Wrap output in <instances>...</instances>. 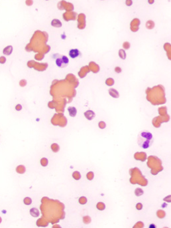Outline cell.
<instances>
[{"instance_id": "6da1fadb", "label": "cell", "mask_w": 171, "mask_h": 228, "mask_svg": "<svg viewBox=\"0 0 171 228\" xmlns=\"http://www.w3.org/2000/svg\"><path fill=\"white\" fill-rule=\"evenodd\" d=\"M153 142V136L148 131H143L138 135L137 144L143 149H147Z\"/></svg>"}, {"instance_id": "7a4b0ae2", "label": "cell", "mask_w": 171, "mask_h": 228, "mask_svg": "<svg viewBox=\"0 0 171 228\" xmlns=\"http://www.w3.org/2000/svg\"><path fill=\"white\" fill-rule=\"evenodd\" d=\"M68 63H69V59L66 56L62 55L61 57H59L57 59H56V64L58 67L60 68H63L68 65Z\"/></svg>"}, {"instance_id": "3957f363", "label": "cell", "mask_w": 171, "mask_h": 228, "mask_svg": "<svg viewBox=\"0 0 171 228\" xmlns=\"http://www.w3.org/2000/svg\"><path fill=\"white\" fill-rule=\"evenodd\" d=\"M68 54H69V56H70L71 58L75 59L76 58V57H78L80 55V51H79L78 49H70V51H69Z\"/></svg>"}, {"instance_id": "277c9868", "label": "cell", "mask_w": 171, "mask_h": 228, "mask_svg": "<svg viewBox=\"0 0 171 228\" xmlns=\"http://www.w3.org/2000/svg\"><path fill=\"white\" fill-rule=\"evenodd\" d=\"M84 116L88 120H92L94 118L96 114L92 110H87L86 112H84Z\"/></svg>"}, {"instance_id": "5b68a950", "label": "cell", "mask_w": 171, "mask_h": 228, "mask_svg": "<svg viewBox=\"0 0 171 228\" xmlns=\"http://www.w3.org/2000/svg\"><path fill=\"white\" fill-rule=\"evenodd\" d=\"M30 214H31V216H32L34 218H37V217H39L40 215L39 211V209L36 208V207H33V208H31L30 209Z\"/></svg>"}, {"instance_id": "8992f818", "label": "cell", "mask_w": 171, "mask_h": 228, "mask_svg": "<svg viewBox=\"0 0 171 228\" xmlns=\"http://www.w3.org/2000/svg\"><path fill=\"white\" fill-rule=\"evenodd\" d=\"M68 111L69 112V114L71 117H74L76 116L77 114L76 108L74 107V106H70L68 108Z\"/></svg>"}, {"instance_id": "52a82bcc", "label": "cell", "mask_w": 171, "mask_h": 228, "mask_svg": "<svg viewBox=\"0 0 171 228\" xmlns=\"http://www.w3.org/2000/svg\"><path fill=\"white\" fill-rule=\"evenodd\" d=\"M109 95L113 98H118L119 97V93H118L116 89H110L109 90Z\"/></svg>"}, {"instance_id": "ba28073f", "label": "cell", "mask_w": 171, "mask_h": 228, "mask_svg": "<svg viewBox=\"0 0 171 228\" xmlns=\"http://www.w3.org/2000/svg\"><path fill=\"white\" fill-rule=\"evenodd\" d=\"M13 48L11 46H7L6 48H5L3 50V54L6 55H9L12 53Z\"/></svg>"}, {"instance_id": "9c48e42d", "label": "cell", "mask_w": 171, "mask_h": 228, "mask_svg": "<svg viewBox=\"0 0 171 228\" xmlns=\"http://www.w3.org/2000/svg\"><path fill=\"white\" fill-rule=\"evenodd\" d=\"M143 193H144L143 190L141 188H137L136 190H135V195H137V196H141V195H142L143 194Z\"/></svg>"}, {"instance_id": "30bf717a", "label": "cell", "mask_w": 171, "mask_h": 228, "mask_svg": "<svg viewBox=\"0 0 171 228\" xmlns=\"http://www.w3.org/2000/svg\"><path fill=\"white\" fill-rule=\"evenodd\" d=\"M24 203L26 205H30L32 203V200H31L30 197H25V199H24Z\"/></svg>"}, {"instance_id": "8fae6325", "label": "cell", "mask_w": 171, "mask_h": 228, "mask_svg": "<svg viewBox=\"0 0 171 228\" xmlns=\"http://www.w3.org/2000/svg\"><path fill=\"white\" fill-rule=\"evenodd\" d=\"M156 228V226H155V225H154V224H151V225H150V226H149V228Z\"/></svg>"}]
</instances>
